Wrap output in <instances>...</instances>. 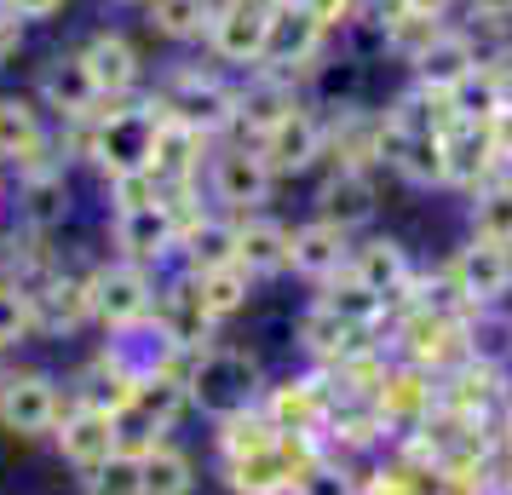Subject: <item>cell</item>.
Listing matches in <instances>:
<instances>
[{
	"label": "cell",
	"instance_id": "cell-1",
	"mask_svg": "<svg viewBox=\"0 0 512 495\" xmlns=\"http://www.w3.org/2000/svg\"><path fill=\"white\" fill-rule=\"evenodd\" d=\"M144 93L156 98V110L167 121H179L213 144L236 133V75L208 64V58H179V64L156 70V81Z\"/></svg>",
	"mask_w": 512,
	"mask_h": 495
},
{
	"label": "cell",
	"instance_id": "cell-2",
	"mask_svg": "<svg viewBox=\"0 0 512 495\" xmlns=\"http://www.w3.org/2000/svg\"><path fill=\"white\" fill-rule=\"evenodd\" d=\"M190 386V409L202 421H225V415H242V409H259L265 386H271V369L254 346H236V340H213L202 352H190L185 369Z\"/></svg>",
	"mask_w": 512,
	"mask_h": 495
},
{
	"label": "cell",
	"instance_id": "cell-3",
	"mask_svg": "<svg viewBox=\"0 0 512 495\" xmlns=\"http://www.w3.org/2000/svg\"><path fill=\"white\" fill-rule=\"evenodd\" d=\"M167 271H144L127 260H93V329H104V340H133L150 329L156 317V294H162Z\"/></svg>",
	"mask_w": 512,
	"mask_h": 495
},
{
	"label": "cell",
	"instance_id": "cell-4",
	"mask_svg": "<svg viewBox=\"0 0 512 495\" xmlns=\"http://www.w3.org/2000/svg\"><path fill=\"white\" fill-rule=\"evenodd\" d=\"M202 190H208V202H213L219 213L242 219V213H259L265 202H271L277 173H271V162H265V150H259L254 139L231 133V139L213 144L208 173H202Z\"/></svg>",
	"mask_w": 512,
	"mask_h": 495
},
{
	"label": "cell",
	"instance_id": "cell-5",
	"mask_svg": "<svg viewBox=\"0 0 512 495\" xmlns=\"http://www.w3.org/2000/svg\"><path fill=\"white\" fill-rule=\"evenodd\" d=\"M64 380L41 369V363H6V375H0V432L6 438H18V444H41L52 438V426L64 415Z\"/></svg>",
	"mask_w": 512,
	"mask_h": 495
},
{
	"label": "cell",
	"instance_id": "cell-6",
	"mask_svg": "<svg viewBox=\"0 0 512 495\" xmlns=\"http://www.w3.org/2000/svg\"><path fill=\"white\" fill-rule=\"evenodd\" d=\"M265 47H271V6H259V0H213V24L202 35L208 64L248 75L265 64Z\"/></svg>",
	"mask_w": 512,
	"mask_h": 495
},
{
	"label": "cell",
	"instance_id": "cell-7",
	"mask_svg": "<svg viewBox=\"0 0 512 495\" xmlns=\"http://www.w3.org/2000/svg\"><path fill=\"white\" fill-rule=\"evenodd\" d=\"M104 236H110V254H116V260L144 265V271H173V260H179V231H173V213H167V202L110 208Z\"/></svg>",
	"mask_w": 512,
	"mask_h": 495
},
{
	"label": "cell",
	"instance_id": "cell-8",
	"mask_svg": "<svg viewBox=\"0 0 512 495\" xmlns=\"http://www.w3.org/2000/svg\"><path fill=\"white\" fill-rule=\"evenodd\" d=\"M29 300H35V323H41L47 340H70V334L93 329V260L58 254L52 277Z\"/></svg>",
	"mask_w": 512,
	"mask_h": 495
},
{
	"label": "cell",
	"instance_id": "cell-9",
	"mask_svg": "<svg viewBox=\"0 0 512 495\" xmlns=\"http://www.w3.org/2000/svg\"><path fill=\"white\" fill-rule=\"evenodd\" d=\"M133 386H139V352H133L127 340H104L98 352H87L70 375H64V398L116 415L121 403L133 398Z\"/></svg>",
	"mask_w": 512,
	"mask_h": 495
},
{
	"label": "cell",
	"instance_id": "cell-10",
	"mask_svg": "<svg viewBox=\"0 0 512 495\" xmlns=\"http://www.w3.org/2000/svg\"><path fill=\"white\" fill-rule=\"evenodd\" d=\"M75 52H81V64H87V75H93V87H98V98H104V104L139 98L144 87H150V64H144L139 41H133L127 29L98 24Z\"/></svg>",
	"mask_w": 512,
	"mask_h": 495
},
{
	"label": "cell",
	"instance_id": "cell-11",
	"mask_svg": "<svg viewBox=\"0 0 512 495\" xmlns=\"http://www.w3.org/2000/svg\"><path fill=\"white\" fill-rule=\"evenodd\" d=\"M259 150H265V162H271V173L282 179H305V173H323V156H328V121L323 110L311 104V98H300L288 116L265 133V139H254Z\"/></svg>",
	"mask_w": 512,
	"mask_h": 495
},
{
	"label": "cell",
	"instance_id": "cell-12",
	"mask_svg": "<svg viewBox=\"0 0 512 495\" xmlns=\"http://www.w3.org/2000/svg\"><path fill=\"white\" fill-rule=\"evenodd\" d=\"M443 265H449V277L461 288L466 311H507L512 306V248L466 236Z\"/></svg>",
	"mask_w": 512,
	"mask_h": 495
},
{
	"label": "cell",
	"instance_id": "cell-13",
	"mask_svg": "<svg viewBox=\"0 0 512 495\" xmlns=\"http://www.w3.org/2000/svg\"><path fill=\"white\" fill-rule=\"evenodd\" d=\"M150 334L173 346V352H202L219 340V323L208 317L202 294H196V277L190 271H167L162 294H156V317H150Z\"/></svg>",
	"mask_w": 512,
	"mask_h": 495
},
{
	"label": "cell",
	"instance_id": "cell-14",
	"mask_svg": "<svg viewBox=\"0 0 512 495\" xmlns=\"http://www.w3.org/2000/svg\"><path fill=\"white\" fill-rule=\"evenodd\" d=\"M328 52H334V35H328L311 12H305V0H288L282 12H271V47H265V70L277 75H294V81H311V70L323 64Z\"/></svg>",
	"mask_w": 512,
	"mask_h": 495
},
{
	"label": "cell",
	"instance_id": "cell-15",
	"mask_svg": "<svg viewBox=\"0 0 512 495\" xmlns=\"http://www.w3.org/2000/svg\"><path fill=\"white\" fill-rule=\"evenodd\" d=\"M311 219H328L340 231H369L380 219V173H357V167H323V179L311 190Z\"/></svg>",
	"mask_w": 512,
	"mask_h": 495
},
{
	"label": "cell",
	"instance_id": "cell-16",
	"mask_svg": "<svg viewBox=\"0 0 512 495\" xmlns=\"http://www.w3.org/2000/svg\"><path fill=\"white\" fill-rule=\"evenodd\" d=\"M328 121V156L323 167H357V173H380V150H386V127L380 110L357 104H317Z\"/></svg>",
	"mask_w": 512,
	"mask_h": 495
},
{
	"label": "cell",
	"instance_id": "cell-17",
	"mask_svg": "<svg viewBox=\"0 0 512 495\" xmlns=\"http://www.w3.org/2000/svg\"><path fill=\"white\" fill-rule=\"evenodd\" d=\"M259 409L271 415L277 432H323L328 409H334V386L323 369H300V375H271Z\"/></svg>",
	"mask_w": 512,
	"mask_h": 495
},
{
	"label": "cell",
	"instance_id": "cell-18",
	"mask_svg": "<svg viewBox=\"0 0 512 495\" xmlns=\"http://www.w3.org/2000/svg\"><path fill=\"white\" fill-rule=\"evenodd\" d=\"M374 409H380V421H386V432L392 438H403V432H420V426L438 415V375H426V369H415V363H397L386 369V380L374 386Z\"/></svg>",
	"mask_w": 512,
	"mask_h": 495
},
{
	"label": "cell",
	"instance_id": "cell-19",
	"mask_svg": "<svg viewBox=\"0 0 512 495\" xmlns=\"http://www.w3.org/2000/svg\"><path fill=\"white\" fill-rule=\"evenodd\" d=\"M29 93H35V104H41V110H47L52 116V127H58V121H81V116H93L98 104H104V98H98V87H93V75H87V64H81V52H52L47 64H41V70H35V87H29Z\"/></svg>",
	"mask_w": 512,
	"mask_h": 495
},
{
	"label": "cell",
	"instance_id": "cell-20",
	"mask_svg": "<svg viewBox=\"0 0 512 495\" xmlns=\"http://www.w3.org/2000/svg\"><path fill=\"white\" fill-rule=\"evenodd\" d=\"M300 98H305V87L294 75H277V70H265V64L236 75V133L242 139H265Z\"/></svg>",
	"mask_w": 512,
	"mask_h": 495
},
{
	"label": "cell",
	"instance_id": "cell-21",
	"mask_svg": "<svg viewBox=\"0 0 512 495\" xmlns=\"http://www.w3.org/2000/svg\"><path fill=\"white\" fill-rule=\"evenodd\" d=\"M351 242H357V236L340 231V225H328V219H300V225L288 231V277L323 288L328 277H340L351 265Z\"/></svg>",
	"mask_w": 512,
	"mask_h": 495
},
{
	"label": "cell",
	"instance_id": "cell-22",
	"mask_svg": "<svg viewBox=\"0 0 512 495\" xmlns=\"http://www.w3.org/2000/svg\"><path fill=\"white\" fill-rule=\"evenodd\" d=\"M52 449H58V461L81 478V472H93L98 461H110L116 455V426L104 409H87V403H64V415L52 426Z\"/></svg>",
	"mask_w": 512,
	"mask_h": 495
},
{
	"label": "cell",
	"instance_id": "cell-23",
	"mask_svg": "<svg viewBox=\"0 0 512 495\" xmlns=\"http://www.w3.org/2000/svg\"><path fill=\"white\" fill-rule=\"evenodd\" d=\"M484 64V52H478V41L466 35L461 18H449V24L426 41V52H420L415 64H409V81H420V87H432V93H455L466 75Z\"/></svg>",
	"mask_w": 512,
	"mask_h": 495
},
{
	"label": "cell",
	"instance_id": "cell-24",
	"mask_svg": "<svg viewBox=\"0 0 512 495\" xmlns=\"http://www.w3.org/2000/svg\"><path fill=\"white\" fill-rule=\"evenodd\" d=\"M495 173H507V162L489 139V127H449L443 133V190L449 196H472Z\"/></svg>",
	"mask_w": 512,
	"mask_h": 495
},
{
	"label": "cell",
	"instance_id": "cell-25",
	"mask_svg": "<svg viewBox=\"0 0 512 495\" xmlns=\"http://www.w3.org/2000/svg\"><path fill=\"white\" fill-rule=\"evenodd\" d=\"M346 271L369 288V294H380V300L392 306L397 294H403V283L415 277V254H409V242H403V236L369 231L363 242H351V265H346Z\"/></svg>",
	"mask_w": 512,
	"mask_h": 495
},
{
	"label": "cell",
	"instance_id": "cell-26",
	"mask_svg": "<svg viewBox=\"0 0 512 495\" xmlns=\"http://www.w3.org/2000/svg\"><path fill=\"white\" fill-rule=\"evenodd\" d=\"M363 340H380V334H357V329H346L334 311H323L317 300H305V311L294 317V346H300V357H305V369H323V375H334L340 363H346Z\"/></svg>",
	"mask_w": 512,
	"mask_h": 495
},
{
	"label": "cell",
	"instance_id": "cell-27",
	"mask_svg": "<svg viewBox=\"0 0 512 495\" xmlns=\"http://www.w3.org/2000/svg\"><path fill=\"white\" fill-rule=\"evenodd\" d=\"M288 219H277L271 208L242 213L236 219V265L254 277V283H271V277H288Z\"/></svg>",
	"mask_w": 512,
	"mask_h": 495
},
{
	"label": "cell",
	"instance_id": "cell-28",
	"mask_svg": "<svg viewBox=\"0 0 512 495\" xmlns=\"http://www.w3.org/2000/svg\"><path fill=\"white\" fill-rule=\"evenodd\" d=\"M208 156H213V139H202V133H190V127H179V121L162 116V127H156V150H150V173H156V185L162 190L202 185Z\"/></svg>",
	"mask_w": 512,
	"mask_h": 495
},
{
	"label": "cell",
	"instance_id": "cell-29",
	"mask_svg": "<svg viewBox=\"0 0 512 495\" xmlns=\"http://www.w3.org/2000/svg\"><path fill=\"white\" fill-rule=\"evenodd\" d=\"M380 173L409 190H443V133H386Z\"/></svg>",
	"mask_w": 512,
	"mask_h": 495
},
{
	"label": "cell",
	"instance_id": "cell-30",
	"mask_svg": "<svg viewBox=\"0 0 512 495\" xmlns=\"http://www.w3.org/2000/svg\"><path fill=\"white\" fill-rule=\"evenodd\" d=\"M47 139H52V116L35 104V93H0V162H6V173L24 156H35Z\"/></svg>",
	"mask_w": 512,
	"mask_h": 495
},
{
	"label": "cell",
	"instance_id": "cell-31",
	"mask_svg": "<svg viewBox=\"0 0 512 495\" xmlns=\"http://www.w3.org/2000/svg\"><path fill=\"white\" fill-rule=\"evenodd\" d=\"M213 472H219L225 495H288L300 484V472L282 455V444L259 449V455H242V461H225V467H213Z\"/></svg>",
	"mask_w": 512,
	"mask_h": 495
},
{
	"label": "cell",
	"instance_id": "cell-32",
	"mask_svg": "<svg viewBox=\"0 0 512 495\" xmlns=\"http://www.w3.org/2000/svg\"><path fill=\"white\" fill-rule=\"evenodd\" d=\"M202 490V461L179 438H162L139 455V495H196Z\"/></svg>",
	"mask_w": 512,
	"mask_h": 495
},
{
	"label": "cell",
	"instance_id": "cell-33",
	"mask_svg": "<svg viewBox=\"0 0 512 495\" xmlns=\"http://www.w3.org/2000/svg\"><path fill=\"white\" fill-rule=\"evenodd\" d=\"M323 311H334L346 329H357V334H386V323H392V306L380 300V294H369V288L357 283L351 271H340V277H328L317 294H311Z\"/></svg>",
	"mask_w": 512,
	"mask_h": 495
},
{
	"label": "cell",
	"instance_id": "cell-34",
	"mask_svg": "<svg viewBox=\"0 0 512 495\" xmlns=\"http://www.w3.org/2000/svg\"><path fill=\"white\" fill-rule=\"evenodd\" d=\"M144 29L162 41V47H202V35L213 24V0H144Z\"/></svg>",
	"mask_w": 512,
	"mask_h": 495
},
{
	"label": "cell",
	"instance_id": "cell-35",
	"mask_svg": "<svg viewBox=\"0 0 512 495\" xmlns=\"http://www.w3.org/2000/svg\"><path fill=\"white\" fill-rule=\"evenodd\" d=\"M179 271L202 277V271H219V265H236V219L231 213H208L202 225H190L179 236Z\"/></svg>",
	"mask_w": 512,
	"mask_h": 495
},
{
	"label": "cell",
	"instance_id": "cell-36",
	"mask_svg": "<svg viewBox=\"0 0 512 495\" xmlns=\"http://www.w3.org/2000/svg\"><path fill=\"white\" fill-rule=\"evenodd\" d=\"M507 70L489 58V64H478V70L466 75L461 87L449 93V116H455V127H489V116L507 104Z\"/></svg>",
	"mask_w": 512,
	"mask_h": 495
},
{
	"label": "cell",
	"instance_id": "cell-37",
	"mask_svg": "<svg viewBox=\"0 0 512 495\" xmlns=\"http://www.w3.org/2000/svg\"><path fill=\"white\" fill-rule=\"evenodd\" d=\"M466 236L512 248V167L466 196Z\"/></svg>",
	"mask_w": 512,
	"mask_h": 495
},
{
	"label": "cell",
	"instance_id": "cell-38",
	"mask_svg": "<svg viewBox=\"0 0 512 495\" xmlns=\"http://www.w3.org/2000/svg\"><path fill=\"white\" fill-rule=\"evenodd\" d=\"M282 432L271 426L265 409H242V415H225V421H213V467H225V461H242V455H259V449H271Z\"/></svg>",
	"mask_w": 512,
	"mask_h": 495
},
{
	"label": "cell",
	"instance_id": "cell-39",
	"mask_svg": "<svg viewBox=\"0 0 512 495\" xmlns=\"http://www.w3.org/2000/svg\"><path fill=\"white\" fill-rule=\"evenodd\" d=\"M254 277L242 271V265H219V271H202L196 277V294H202V306H208V317L225 329V323H236L242 311L254 306Z\"/></svg>",
	"mask_w": 512,
	"mask_h": 495
},
{
	"label": "cell",
	"instance_id": "cell-40",
	"mask_svg": "<svg viewBox=\"0 0 512 495\" xmlns=\"http://www.w3.org/2000/svg\"><path fill=\"white\" fill-rule=\"evenodd\" d=\"M438 484L420 478L415 467H403L392 449H380L369 461H357V495H432Z\"/></svg>",
	"mask_w": 512,
	"mask_h": 495
},
{
	"label": "cell",
	"instance_id": "cell-41",
	"mask_svg": "<svg viewBox=\"0 0 512 495\" xmlns=\"http://www.w3.org/2000/svg\"><path fill=\"white\" fill-rule=\"evenodd\" d=\"M29 340H41L35 300H29L18 283H6V277H0V357H18Z\"/></svg>",
	"mask_w": 512,
	"mask_h": 495
},
{
	"label": "cell",
	"instance_id": "cell-42",
	"mask_svg": "<svg viewBox=\"0 0 512 495\" xmlns=\"http://www.w3.org/2000/svg\"><path fill=\"white\" fill-rule=\"evenodd\" d=\"M443 24H449V18H415V12H403V18H397V24L386 29L380 41H374V47L386 52V58H397V64L409 70V64H415L420 52H426V41H432Z\"/></svg>",
	"mask_w": 512,
	"mask_h": 495
},
{
	"label": "cell",
	"instance_id": "cell-43",
	"mask_svg": "<svg viewBox=\"0 0 512 495\" xmlns=\"http://www.w3.org/2000/svg\"><path fill=\"white\" fill-rule=\"evenodd\" d=\"M81 495H139V455H110V461H98L93 472H81L75 478Z\"/></svg>",
	"mask_w": 512,
	"mask_h": 495
},
{
	"label": "cell",
	"instance_id": "cell-44",
	"mask_svg": "<svg viewBox=\"0 0 512 495\" xmlns=\"http://www.w3.org/2000/svg\"><path fill=\"white\" fill-rule=\"evenodd\" d=\"M288 495H357V461L328 455V461H317Z\"/></svg>",
	"mask_w": 512,
	"mask_h": 495
},
{
	"label": "cell",
	"instance_id": "cell-45",
	"mask_svg": "<svg viewBox=\"0 0 512 495\" xmlns=\"http://www.w3.org/2000/svg\"><path fill=\"white\" fill-rule=\"evenodd\" d=\"M110 426H116V449L121 455H144V449H156L167 438L162 426L150 421V415H139L133 403H121L116 415H110Z\"/></svg>",
	"mask_w": 512,
	"mask_h": 495
},
{
	"label": "cell",
	"instance_id": "cell-46",
	"mask_svg": "<svg viewBox=\"0 0 512 495\" xmlns=\"http://www.w3.org/2000/svg\"><path fill=\"white\" fill-rule=\"evenodd\" d=\"M104 208H144V202H162V185L156 173H121V179H104Z\"/></svg>",
	"mask_w": 512,
	"mask_h": 495
},
{
	"label": "cell",
	"instance_id": "cell-47",
	"mask_svg": "<svg viewBox=\"0 0 512 495\" xmlns=\"http://www.w3.org/2000/svg\"><path fill=\"white\" fill-rule=\"evenodd\" d=\"M403 18V0H357V18H351V29H363V35H386V29Z\"/></svg>",
	"mask_w": 512,
	"mask_h": 495
},
{
	"label": "cell",
	"instance_id": "cell-48",
	"mask_svg": "<svg viewBox=\"0 0 512 495\" xmlns=\"http://www.w3.org/2000/svg\"><path fill=\"white\" fill-rule=\"evenodd\" d=\"M305 12H311L334 41H340V35L351 29V18H357V0H305Z\"/></svg>",
	"mask_w": 512,
	"mask_h": 495
},
{
	"label": "cell",
	"instance_id": "cell-49",
	"mask_svg": "<svg viewBox=\"0 0 512 495\" xmlns=\"http://www.w3.org/2000/svg\"><path fill=\"white\" fill-rule=\"evenodd\" d=\"M24 47H29V24L0 6V70H12V64L24 58Z\"/></svg>",
	"mask_w": 512,
	"mask_h": 495
},
{
	"label": "cell",
	"instance_id": "cell-50",
	"mask_svg": "<svg viewBox=\"0 0 512 495\" xmlns=\"http://www.w3.org/2000/svg\"><path fill=\"white\" fill-rule=\"evenodd\" d=\"M0 6H6L12 18H24V24L35 29V24H52V18H64V6H70V0H0Z\"/></svg>",
	"mask_w": 512,
	"mask_h": 495
},
{
	"label": "cell",
	"instance_id": "cell-51",
	"mask_svg": "<svg viewBox=\"0 0 512 495\" xmlns=\"http://www.w3.org/2000/svg\"><path fill=\"white\" fill-rule=\"evenodd\" d=\"M489 139H495V150H501V162L512 167V93H507V104L489 116Z\"/></svg>",
	"mask_w": 512,
	"mask_h": 495
},
{
	"label": "cell",
	"instance_id": "cell-52",
	"mask_svg": "<svg viewBox=\"0 0 512 495\" xmlns=\"http://www.w3.org/2000/svg\"><path fill=\"white\" fill-rule=\"evenodd\" d=\"M461 12L484 24H512V0H461Z\"/></svg>",
	"mask_w": 512,
	"mask_h": 495
},
{
	"label": "cell",
	"instance_id": "cell-53",
	"mask_svg": "<svg viewBox=\"0 0 512 495\" xmlns=\"http://www.w3.org/2000/svg\"><path fill=\"white\" fill-rule=\"evenodd\" d=\"M403 12H415V18H455L461 0H403Z\"/></svg>",
	"mask_w": 512,
	"mask_h": 495
},
{
	"label": "cell",
	"instance_id": "cell-54",
	"mask_svg": "<svg viewBox=\"0 0 512 495\" xmlns=\"http://www.w3.org/2000/svg\"><path fill=\"white\" fill-rule=\"evenodd\" d=\"M6 202H12V173H6V162H0V213H6Z\"/></svg>",
	"mask_w": 512,
	"mask_h": 495
},
{
	"label": "cell",
	"instance_id": "cell-55",
	"mask_svg": "<svg viewBox=\"0 0 512 495\" xmlns=\"http://www.w3.org/2000/svg\"><path fill=\"white\" fill-rule=\"evenodd\" d=\"M110 6H144V0H110Z\"/></svg>",
	"mask_w": 512,
	"mask_h": 495
},
{
	"label": "cell",
	"instance_id": "cell-56",
	"mask_svg": "<svg viewBox=\"0 0 512 495\" xmlns=\"http://www.w3.org/2000/svg\"><path fill=\"white\" fill-rule=\"evenodd\" d=\"M6 363H12V357H0V375H6Z\"/></svg>",
	"mask_w": 512,
	"mask_h": 495
},
{
	"label": "cell",
	"instance_id": "cell-57",
	"mask_svg": "<svg viewBox=\"0 0 512 495\" xmlns=\"http://www.w3.org/2000/svg\"><path fill=\"white\" fill-rule=\"evenodd\" d=\"M0 236H6V213H0Z\"/></svg>",
	"mask_w": 512,
	"mask_h": 495
}]
</instances>
